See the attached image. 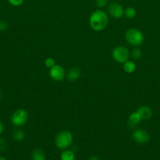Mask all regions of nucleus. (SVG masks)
Masks as SVG:
<instances>
[{
    "mask_svg": "<svg viewBox=\"0 0 160 160\" xmlns=\"http://www.w3.org/2000/svg\"><path fill=\"white\" fill-rule=\"evenodd\" d=\"M89 25L90 28L95 31H101L108 26V17L103 10L94 11L89 17Z\"/></svg>",
    "mask_w": 160,
    "mask_h": 160,
    "instance_id": "1",
    "label": "nucleus"
},
{
    "mask_svg": "<svg viewBox=\"0 0 160 160\" xmlns=\"http://www.w3.org/2000/svg\"><path fill=\"white\" fill-rule=\"evenodd\" d=\"M73 142V135L68 131H62L56 135L55 138V145L61 150H65L70 148Z\"/></svg>",
    "mask_w": 160,
    "mask_h": 160,
    "instance_id": "2",
    "label": "nucleus"
},
{
    "mask_svg": "<svg viewBox=\"0 0 160 160\" xmlns=\"http://www.w3.org/2000/svg\"><path fill=\"white\" fill-rule=\"evenodd\" d=\"M125 38L126 42L133 46H140L142 45L144 40L143 33L136 28H130L127 30Z\"/></svg>",
    "mask_w": 160,
    "mask_h": 160,
    "instance_id": "3",
    "label": "nucleus"
},
{
    "mask_svg": "<svg viewBox=\"0 0 160 160\" xmlns=\"http://www.w3.org/2000/svg\"><path fill=\"white\" fill-rule=\"evenodd\" d=\"M28 120V113L25 109H18L13 112L11 116V123L15 127H22Z\"/></svg>",
    "mask_w": 160,
    "mask_h": 160,
    "instance_id": "4",
    "label": "nucleus"
},
{
    "mask_svg": "<svg viewBox=\"0 0 160 160\" xmlns=\"http://www.w3.org/2000/svg\"><path fill=\"white\" fill-rule=\"evenodd\" d=\"M112 57L119 63H122L129 60L130 57V52L125 47L119 45L112 50Z\"/></svg>",
    "mask_w": 160,
    "mask_h": 160,
    "instance_id": "5",
    "label": "nucleus"
},
{
    "mask_svg": "<svg viewBox=\"0 0 160 160\" xmlns=\"http://www.w3.org/2000/svg\"><path fill=\"white\" fill-rule=\"evenodd\" d=\"M108 13L115 19H121L124 15V9L119 3L112 2L108 7Z\"/></svg>",
    "mask_w": 160,
    "mask_h": 160,
    "instance_id": "6",
    "label": "nucleus"
},
{
    "mask_svg": "<svg viewBox=\"0 0 160 160\" xmlns=\"http://www.w3.org/2000/svg\"><path fill=\"white\" fill-rule=\"evenodd\" d=\"M50 76L53 81H62L65 78V70L61 66L55 64L50 69Z\"/></svg>",
    "mask_w": 160,
    "mask_h": 160,
    "instance_id": "7",
    "label": "nucleus"
},
{
    "mask_svg": "<svg viewBox=\"0 0 160 160\" xmlns=\"http://www.w3.org/2000/svg\"><path fill=\"white\" fill-rule=\"evenodd\" d=\"M133 138L136 143L146 144L150 141V135L145 130L136 129L133 132Z\"/></svg>",
    "mask_w": 160,
    "mask_h": 160,
    "instance_id": "8",
    "label": "nucleus"
},
{
    "mask_svg": "<svg viewBox=\"0 0 160 160\" xmlns=\"http://www.w3.org/2000/svg\"><path fill=\"white\" fill-rule=\"evenodd\" d=\"M136 112H138L142 120H148L152 116V109L147 106H141L140 108H138Z\"/></svg>",
    "mask_w": 160,
    "mask_h": 160,
    "instance_id": "9",
    "label": "nucleus"
},
{
    "mask_svg": "<svg viewBox=\"0 0 160 160\" xmlns=\"http://www.w3.org/2000/svg\"><path fill=\"white\" fill-rule=\"evenodd\" d=\"M142 120L141 117H140V115L138 114V112H132L131 114L130 115L128 119V125L130 128H133L136 126L137 124H139L141 123V121Z\"/></svg>",
    "mask_w": 160,
    "mask_h": 160,
    "instance_id": "10",
    "label": "nucleus"
},
{
    "mask_svg": "<svg viewBox=\"0 0 160 160\" xmlns=\"http://www.w3.org/2000/svg\"><path fill=\"white\" fill-rule=\"evenodd\" d=\"M81 76V70L78 67H74L68 70L67 72V79L70 81H75Z\"/></svg>",
    "mask_w": 160,
    "mask_h": 160,
    "instance_id": "11",
    "label": "nucleus"
},
{
    "mask_svg": "<svg viewBox=\"0 0 160 160\" xmlns=\"http://www.w3.org/2000/svg\"><path fill=\"white\" fill-rule=\"evenodd\" d=\"M31 159L32 160H45L46 156L44 151L41 148H35L31 152Z\"/></svg>",
    "mask_w": 160,
    "mask_h": 160,
    "instance_id": "12",
    "label": "nucleus"
},
{
    "mask_svg": "<svg viewBox=\"0 0 160 160\" xmlns=\"http://www.w3.org/2000/svg\"><path fill=\"white\" fill-rule=\"evenodd\" d=\"M13 139L16 142H22L25 138V133L21 129H16L13 131L12 134Z\"/></svg>",
    "mask_w": 160,
    "mask_h": 160,
    "instance_id": "13",
    "label": "nucleus"
},
{
    "mask_svg": "<svg viewBox=\"0 0 160 160\" xmlns=\"http://www.w3.org/2000/svg\"><path fill=\"white\" fill-rule=\"evenodd\" d=\"M60 158H61V160H75V155L72 150L65 149L63 150Z\"/></svg>",
    "mask_w": 160,
    "mask_h": 160,
    "instance_id": "14",
    "label": "nucleus"
},
{
    "mask_svg": "<svg viewBox=\"0 0 160 160\" xmlns=\"http://www.w3.org/2000/svg\"><path fill=\"white\" fill-rule=\"evenodd\" d=\"M136 63L134 62H133V61L127 60L126 62H125L123 63V70L128 73H133L136 70Z\"/></svg>",
    "mask_w": 160,
    "mask_h": 160,
    "instance_id": "15",
    "label": "nucleus"
},
{
    "mask_svg": "<svg viewBox=\"0 0 160 160\" xmlns=\"http://www.w3.org/2000/svg\"><path fill=\"white\" fill-rule=\"evenodd\" d=\"M124 15L128 19H133L136 17V11L133 7H127L124 9Z\"/></svg>",
    "mask_w": 160,
    "mask_h": 160,
    "instance_id": "16",
    "label": "nucleus"
},
{
    "mask_svg": "<svg viewBox=\"0 0 160 160\" xmlns=\"http://www.w3.org/2000/svg\"><path fill=\"white\" fill-rule=\"evenodd\" d=\"M130 56L133 59H139L142 56V52H141V50L140 48H133L131 52H130Z\"/></svg>",
    "mask_w": 160,
    "mask_h": 160,
    "instance_id": "17",
    "label": "nucleus"
},
{
    "mask_svg": "<svg viewBox=\"0 0 160 160\" xmlns=\"http://www.w3.org/2000/svg\"><path fill=\"white\" fill-rule=\"evenodd\" d=\"M56 64V62H55V59H53L51 57H49L47 59H45V66L47 67V68H51L53 66Z\"/></svg>",
    "mask_w": 160,
    "mask_h": 160,
    "instance_id": "18",
    "label": "nucleus"
},
{
    "mask_svg": "<svg viewBox=\"0 0 160 160\" xmlns=\"http://www.w3.org/2000/svg\"><path fill=\"white\" fill-rule=\"evenodd\" d=\"M96 6L98 8H104L108 3V0H95Z\"/></svg>",
    "mask_w": 160,
    "mask_h": 160,
    "instance_id": "19",
    "label": "nucleus"
},
{
    "mask_svg": "<svg viewBox=\"0 0 160 160\" xmlns=\"http://www.w3.org/2000/svg\"><path fill=\"white\" fill-rule=\"evenodd\" d=\"M24 0H8V2L13 6H20L23 4Z\"/></svg>",
    "mask_w": 160,
    "mask_h": 160,
    "instance_id": "20",
    "label": "nucleus"
},
{
    "mask_svg": "<svg viewBox=\"0 0 160 160\" xmlns=\"http://www.w3.org/2000/svg\"><path fill=\"white\" fill-rule=\"evenodd\" d=\"M7 148V142L5 139L0 138V152H4Z\"/></svg>",
    "mask_w": 160,
    "mask_h": 160,
    "instance_id": "21",
    "label": "nucleus"
},
{
    "mask_svg": "<svg viewBox=\"0 0 160 160\" xmlns=\"http://www.w3.org/2000/svg\"><path fill=\"white\" fill-rule=\"evenodd\" d=\"M8 29V23L5 20H0V31H6Z\"/></svg>",
    "mask_w": 160,
    "mask_h": 160,
    "instance_id": "22",
    "label": "nucleus"
},
{
    "mask_svg": "<svg viewBox=\"0 0 160 160\" xmlns=\"http://www.w3.org/2000/svg\"><path fill=\"white\" fill-rule=\"evenodd\" d=\"M3 131H4V125H3V121H2L1 119H0V135L3 134Z\"/></svg>",
    "mask_w": 160,
    "mask_h": 160,
    "instance_id": "23",
    "label": "nucleus"
},
{
    "mask_svg": "<svg viewBox=\"0 0 160 160\" xmlns=\"http://www.w3.org/2000/svg\"><path fill=\"white\" fill-rule=\"evenodd\" d=\"M89 160H99V159L97 157V156H91V157L89 158Z\"/></svg>",
    "mask_w": 160,
    "mask_h": 160,
    "instance_id": "24",
    "label": "nucleus"
},
{
    "mask_svg": "<svg viewBox=\"0 0 160 160\" xmlns=\"http://www.w3.org/2000/svg\"><path fill=\"white\" fill-rule=\"evenodd\" d=\"M0 160H7V159H6V158H5L4 156H0Z\"/></svg>",
    "mask_w": 160,
    "mask_h": 160,
    "instance_id": "25",
    "label": "nucleus"
},
{
    "mask_svg": "<svg viewBox=\"0 0 160 160\" xmlns=\"http://www.w3.org/2000/svg\"><path fill=\"white\" fill-rule=\"evenodd\" d=\"M2 97H3V92H2L1 91H0V98H1Z\"/></svg>",
    "mask_w": 160,
    "mask_h": 160,
    "instance_id": "26",
    "label": "nucleus"
}]
</instances>
